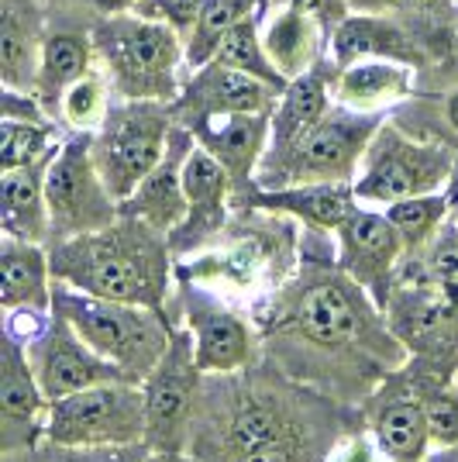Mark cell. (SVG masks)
Listing matches in <instances>:
<instances>
[{
    "label": "cell",
    "instance_id": "1",
    "mask_svg": "<svg viewBox=\"0 0 458 462\" xmlns=\"http://www.w3.org/2000/svg\"><path fill=\"white\" fill-rule=\"evenodd\" d=\"M259 325L287 373L338 393H362L407 363V346L372 293L348 273L310 263L259 308Z\"/></svg>",
    "mask_w": 458,
    "mask_h": 462
},
{
    "label": "cell",
    "instance_id": "2",
    "mask_svg": "<svg viewBox=\"0 0 458 462\" xmlns=\"http://www.w3.org/2000/svg\"><path fill=\"white\" fill-rule=\"evenodd\" d=\"M172 255L169 235L128 214H121L107 228L56 242L49 252L59 283L104 300L155 310H166L169 300Z\"/></svg>",
    "mask_w": 458,
    "mask_h": 462
},
{
    "label": "cell",
    "instance_id": "3",
    "mask_svg": "<svg viewBox=\"0 0 458 462\" xmlns=\"http://www.w3.org/2000/svg\"><path fill=\"white\" fill-rule=\"evenodd\" d=\"M52 310L62 314L87 346L100 352L107 363H114L132 383H142L172 342V321L166 310L104 300L77 287H66L56 280Z\"/></svg>",
    "mask_w": 458,
    "mask_h": 462
},
{
    "label": "cell",
    "instance_id": "4",
    "mask_svg": "<svg viewBox=\"0 0 458 462\" xmlns=\"http://www.w3.org/2000/svg\"><path fill=\"white\" fill-rule=\"evenodd\" d=\"M382 117L327 111L304 138L287 152L262 155L259 183L262 190L276 187H307V183H352L359 162L369 152V142L380 132Z\"/></svg>",
    "mask_w": 458,
    "mask_h": 462
},
{
    "label": "cell",
    "instance_id": "5",
    "mask_svg": "<svg viewBox=\"0 0 458 462\" xmlns=\"http://www.w3.org/2000/svg\"><path fill=\"white\" fill-rule=\"evenodd\" d=\"M94 49L104 56L117 90L128 100L176 97L179 39L169 24L149 18H111L96 24Z\"/></svg>",
    "mask_w": 458,
    "mask_h": 462
},
{
    "label": "cell",
    "instance_id": "6",
    "mask_svg": "<svg viewBox=\"0 0 458 462\" xmlns=\"http://www.w3.org/2000/svg\"><path fill=\"white\" fill-rule=\"evenodd\" d=\"M169 107L162 100H132L104 115L100 135L90 142L96 173L114 200H128L169 149Z\"/></svg>",
    "mask_w": 458,
    "mask_h": 462
},
{
    "label": "cell",
    "instance_id": "7",
    "mask_svg": "<svg viewBox=\"0 0 458 462\" xmlns=\"http://www.w3.org/2000/svg\"><path fill=\"white\" fill-rule=\"evenodd\" d=\"M145 393L142 383H100L59 397L49 407L45 439L56 445L104 448V445L145 442Z\"/></svg>",
    "mask_w": 458,
    "mask_h": 462
},
{
    "label": "cell",
    "instance_id": "8",
    "mask_svg": "<svg viewBox=\"0 0 458 462\" xmlns=\"http://www.w3.org/2000/svg\"><path fill=\"white\" fill-rule=\"evenodd\" d=\"M362 176L352 183L359 200L369 204H397L407 197H424L438 193L444 180L455 173V159L441 145L427 142H410L397 128H380L369 142Z\"/></svg>",
    "mask_w": 458,
    "mask_h": 462
},
{
    "label": "cell",
    "instance_id": "9",
    "mask_svg": "<svg viewBox=\"0 0 458 462\" xmlns=\"http://www.w3.org/2000/svg\"><path fill=\"white\" fill-rule=\"evenodd\" d=\"M90 142L94 138L87 135L73 138L49 162L45 200H49V217H52V242L107 228L121 217V204L107 190L104 176L96 173Z\"/></svg>",
    "mask_w": 458,
    "mask_h": 462
},
{
    "label": "cell",
    "instance_id": "10",
    "mask_svg": "<svg viewBox=\"0 0 458 462\" xmlns=\"http://www.w3.org/2000/svg\"><path fill=\"white\" fill-rule=\"evenodd\" d=\"M200 386H204V373H200L197 356H193L190 331L176 328L166 356L142 380L145 421H149L145 442L152 448L183 452L187 435H190L193 411H197V401H200Z\"/></svg>",
    "mask_w": 458,
    "mask_h": 462
},
{
    "label": "cell",
    "instance_id": "11",
    "mask_svg": "<svg viewBox=\"0 0 458 462\" xmlns=\"http://www.w3.org/2000/svg\"><path fill=\"white\" fill-rule=\"evenodd\" d=\"M183 321L193 338V356L204 376L245 373L259 356L252 325L207 287H183Z\"/></svg>",
    "mask_w": 458,
    "mask_h": 462
},
{
    "label": "cell",
    "instance_id": "12",
    "mask_svg": "<svg viewBox=\"0 0 458 462\" xmlns=\"http://www.w3.org/2000/svg\"><path fill=\"white\" fill-rule=\"evenodd\" d=\"M24 352H28V363L35 369V380H39V386L45 390L49 401L79 393L87 386L128 380L114 363H107L100 352H94V348L87 346L77 335V328L69 325L62 314H56V310H52L49 325L41 328L39 335L24 346Z\"/></svg>",
    "mask_w": 458,
    "mask_h": 462
},
{
    "label": "cell",
    "instance_id": "13",
    "mask_svg": "<svg viewBox=\"0 0 458 462\" xmlns=\"http://www.w3.org/2000/svg\"><path fill=\"white\" fill-rule=\"evenodd\" d=\"M52 401L35 380L28 352L11 331L0 338V448L4 456L28 452L45 439Z\"/></svg>",
    "mask_w": 458,
    "mask_h": 462
},
{
    "label": "cell",
    "instance_id": "14",
    "mask_svg": "<svg viewBox=\"0 0 458 462\" xmlns=\"http://www.w3.org/2000/svg\"><path fill=\"white\" fill-rule=\"evenodd\" d=\"M403 245V235L397 225L380 211H365L355 208L352 217L338 228V266H342L355 283H362L372 300L386 308L389 293H393V270Z\"/></svg>",
    "mask_w": 458,
    "mask_h": 462
},
{
    "label": "cell",
    "instance_id": "15",
    "mask_svg": "<svg viewBox=\"0 0 458 462\" xmlns=\"http://www.w3.org/2000/svg\"><path fill=\"white\" fill-rule=\"evenodd\" d=\"M183 187H187L190 211H187V221L169 235V245L176 255L200 249L210 238L221 235L231 176L204 145H193L190 155H187V166H183Z\"/></svg>",
    "mask_w": 458,
    "mask_h": 462
},
{
    "label": "cell",
    "instance_id": "16",
    "mask_svg": "<svg viewBox=\"0 0 458 462\" xmlns=\"http://www.w3.org/2000/svg\"><path fill=\"white\" fill-rule=\"evenodd\" d=\"M190 149L193 138L187 132H172L162 162L138 183V190L128 200H121V214L138 217V221L152 225L162 235H172L179 228L187 221V211H190L187 187H183V166H187Z\"/></svg>",
    "mask_w": 458,
    "mask_h": 462
},
{
    "label": "cell",
    "instance_id": "17",
    "mask_svg": "<svg viewBox=\"0 0 458 462\" xmlns=\"http://www.w3.org/2000/svg\"><path fill=\"white\" fill-rule=\"evenodd\" d=\"M272 94H279L276 87H269L266 79L242 73L214 62L207 66L200 77L193 79V87L187 90V97L179 100L176 111L190 117L187 125L197 128L210 117H228V115H266Z\"/></svg>",
    "mask_w": 458,
    "mask_h": 462
},
{
    "label": "cell",
    "instance_id": "18",
    "mask_svg": "<svg viewBox=\"0 0 458 462\" xmlns=\"http://www.w3.org/2000/svg\"><path fill=\"white\" fill-rule=\"evenodd\" d=\"M372 435L389 462H424L431 445V424L414 383H386L372 407Z\"/></svg>",
    "mask_w": 458,
    "mask_h": 462
},
{
    "label": "cell",
    "instance_id": "19",
    "mask_svg": "<svg viewBox=\"0 0 458 462\" xmlns=\"http://www.w3.org/2000/svg\"><path fill=\"white\" fill-rule=\"evenodd\" d=\"M200 145L207 149L231 176V187L234 190H245L249 187V176L255 173V166L262 162L272 135V117L266 115H228L221 117V125L204 121L193 128Z\"/></svg>",
    "mask_w": 458,
    "mask_h": 462
},
{
    "label": "cell",
    "instance_id": "20",
    "mask_svg": "<svg viewBox=\"0 0 458 462\" xmlns=\"http://www.w3.org/2000/svg\"><path fill=\"white\" fill-rule=\"evenodd\" d=\"M52 259L39 242H24L4 235L0 245V308L14 310H52Z\"/></svg>",
    "mask_w": 458,
    "mask_h": 462
},
{
    "label": "cell",
    "instance_id": "21",
    "mask_svg": "<svg viewBox=\"0 0 458 462\" xmlns=\"http://www.w3.org/2000/svg\"><path fill=\"white\" fill-rule=\"evenodd\" d=\"M249 204L255 211L300 217L317 231H338L359 208V197H355L352 183H307V187L255 190L249 197Z\"/></svg>",
    "mask_w": 458,
    "mask_h": 462
},
{
    "label": "cell",
    "instance_id": "22",
    "mask_svg": "<svg viewBox=\"0 0 458 462\" xmlns=\"http://www.w3.org/2000/svg\"><path fill=\"white\" fill-rule=\"evenodd\" d=\"M49 162L21 166L0 180V225L4 235L24 238V242H45L52 238V217H49V200H45V173Z\"/></svg>",
    "mask_w": 458,
    "mask_h": 462
},
{
    "label": "cell",
    "instance_id": "23",
    "mask_svg": "<svg viewBox=\"0 0 458 462\" xmlns=\"http://www.w3.org/2000/svg\"><path fill=\"white\" fill-rule=\"evenodd\" d=\"M279 259V245L272 249V242L266 238H238L228 252H214V255H204L197 266L183 270V280H193V283H207V287H231V290H245L255 287L259 276L266 273L272 283L283 280V266H276Z\"/></svg>",
    "mask_w": 458,
    "mask_h": 462
},
{
    "label": "cell",
    "instance_id": "24",
    "mask_svg": "<svg viewBox=\"0 0 458 462\" xmlns=\"http://www.w3.org/2000/svg\"><path fill=\"white\" fill-rule=\"evenodd\" d=\"M0 69L7 90L39 87V11L32 0H4L0 14Z\"/></svg>",
    "mask_w": 458,
    "mask_h": 462
},
{
    "label": "cell",
    "instance_id": "25",
    "mask_svg": "<svg viewBox=\"0 0 458 462\" xmlns=\"http://www.w3.org/2000/svg\"><path fill=\"white\" fill-rule=\"evenodd\" d=\"M327 115V90L317 73H304L283 90V104L272 115V135L266 155L287 152L297 138H304L321 117Z\"/></svg>",
    "mask_w": 458,
    "mask_h": 462
},
{
    "label": "cell",
    "instance_id": "26",
    "mask_svg": "<svg viewBox=\"0 0 458 462\" xmlns=\"http://www.w3.org/2000/svg\"><path fill=\"white\" fill-rule=\"evenodd\" d=\"M314 35H317L314 18L304 14V11H297V7L283 11L279 18L269 24L266 52L287 79L304 77L307 62L314 59Z\"/></svg>",
    "mask_w": 458,
    "mask_h": 462
},
{
    "label": "cell",
    "instance_id": "27",
    "mask_svg": "<svg viewBox=\"0 0 458 462\" xmlns=\"http://www.w3.org/2000/svg\"><path fill=\"white\" fill-rule=\"evenodd\" d=\"M403 49L407 45H403L400 32L372 18H344L334 28V35H331V56H334L338 66H352L355 59H365V56L407 59Z\"/></svg>",
    "mask_w": 458,
    "mask_h": 462
},
{
    "label": "cell",
    "instance_id": "28",
    "mask_svg": "<svg viewBox=\"0 0 458 462\" xmlns=\"http://www.w3.org/2000/svg\"><path fill=\"white\" fill-rule=\"evenodd\" d=\"M90 66V45L79 35H52L41 45V69H39V90L45 100H59L66 90L87 77Z\"/></svg>",
    "mask_w": 458,
    "mask_h": 462
},
{
    "label": "cell",
    "instance_id": "29",
    "mask_svg": "<svg viewBox=\"0 0 458 462\" xmlns=\"http://www.w3.org/2000/svg\"><path fill=\"white\" fill-rule=\"evenodd\" d=\"M214 62L231 66V69H242V73H252V77H259V79H266L269 87H276V90H287V87H289V79L279 73V66L269 59L266 45H262V42H259V35H255V21H252V18L238 21L228 35L221 39L217 52H214Z\"/></svg>",
    "mask_w": 458,
    "mask_h": 462
},
{
    "label": "cell",
    "instance_id": "30",
    "mask_svg": "<svg viewBox=\"0 0 458 462\" xmlns=\"http://www.w3.org/2000/svg\"><path fill=\"white\" fill-rule=\"evenodd\" d=\"M255 0H204V11L193 24L190 42H187V62L193 69H200L204 62L214 59L221 39L228 35L238 21L252 18Z\"/></svg>",
    "mask_w": 458,
    "mask_h": 462
},
{
    "label": "cell",
    "instance_id": "31",
    "mask_svg": "<svg viewBox=\"0 0 458 462\" xmlns=\"http://www.w3.org/2000/svg\"><path fill=\"white\" fill-rule=\"evenodd\" d=\"M49 128H41L39 121H21V117H4L0 128V170L11 173L21 166H35L52 159L59 149H49Z\"/></svg>",
    "mask_w": 458,
    "mask_h": 462
},
{
    "label": "cell",
    "instance_id": "32",
    "mask_svg": "<svg viewBox=\"0 0 458 462\" xmlns=\"http://www.w3.org/2000/svg\"><path fill=\"white\" fill-rule=\"evenodd\" d=\"M448 197L444 193H424V197H407L386 208V217L397 225V231L403 235L407 249H420L435 231H438L441 217L448 214Z\"/></svg>",
    "mask_w": 458,
    "mask_h": 462
},
{
    "label": "cell",
    "instance_id": "33",
    "mask_svg": "<svg viewBox=\"0 0 458 462\" xmlns=\"http://www.w3.org/2000/svg\"><path fill=\"white\" fill-rule=\"evenodd\" d=\"M407 90V73L386 62H369V66H352L342 77V94L344 104H376L386 97H397Z\"/></svg>",
    "mask_w": 458,
    "mask_h": 462
},
{
    "label": "cell",
    "instance_id": "34",
    "mask_svg": "<svg viewBox=\"0 0 458 462\" xmlns=\"http://www.w3.org/2000/svg\"><path fill=\"white\" fill-rule=\"evenodd\" d=\"M420 390V401L427 411V424H431V442L441 448L458 445V386L438 383L427 376H414Z\"/></svg>",
    "mask_w": 458,
    "mask_h": 462
},
{
    "label": "cell",
    "instance_id": "35",
    "mask_svg": "<svg viewBox=\"0 0 458 462\" xmlns=\"http://www.w3.org/2000/svg\"><path fill=\"white\" fill-rule=\"evenodd\" d=\"M149 456H152L149 442L79 448V445H56L41 439L35 448H28V462H145Z\"/></svg>",
    "mask_w": 458,
    "mask_h": 462
},
{
    "label": "cell",
    "instance_id": "36",
    "mask_svg": "<svg viewBox=\"0 0 458 462\" xmlns=\"http://www.w3.org/2000/svg\"><path fill=\"white\" fill-rule=\"evenodd\" d=\"M427 287H435L458 308V235L444 231L427 252Z\"/></svg>",
    "mask_w": 458,
    "mask_h": 462
},
{
    "label": "cell",
    "instance_id": "37",
    "mask_svg": "<svg viewBox=\"0 0 458 462\" xmlns=\"http://www.w3.org/2000/svg\"><path fill=\"white\" fill-rule=\"evenodd\" d=\"M132 11L138 18L162 21L176 35H183V32H193V24L204 11V0H138Z\"/></svg>",
    "mask_w": 458,
    "mask_h": 462
},
{
    "label": "cell",
    "instance_id": "38",
    "mask_svg": "<svg viewBox=\"0 0 458 462\" xmlns=\"http://www.w3.org/2000/svg\"><path fill=\"white\" fill-rule=\"evenodd\" d=\"M62 100H66V115H69V121H77V125H90V121L100 115L104 90H100V83H96L94 77H83L66 90Z\"/></svg>",
    "mask_w": 458,
    "mask_h": 462
},
{
    "label": "cell",
    "instance_id": "39",
    "mask_svg": "<svg viewBox=\"0 0 458 462\" xmlns=\"http://www.w3.org/2000/svg\"><path fill=\"white\" fill-rule=\"evenodd\" d=\"M289 7L304 11V14H310V18L325 21L327 32H331V24L338 28V24L344 21V18H342V14H344L342 0H289Z\"/></svg>",
    "mask_w": 458,
    "mask_h": 462
},
{
    "label": "cell",
    "instance_id": "40",
    "mask_svg": "<svg viewBox=\"0 0 458 462\" xmlns=\"http://www.w3.org/2000/svg\"><path fill=\"white\" fill-rule=\"evenodd\" d=\"M134 4H138V0H96V7H100L104 14H121V11H128Z\"/></svg>",
    "mask_w": 458,
    "mask_h": 462
},
{
    "label": "cell",
    "instance_id": "41",
    "mask_svg": "<svg viewBox=\"0 0 458 462\" xmlns=\"http://www.w3.org/2000/svg\"><path fill=\"white\" fill-rule=\"evenodd\" d=\"M145 462H200V459H187L183 452H166V448H152V456Z\"/></svg>",
    "mask_w": 458,
    "mask_h": 462
},
{
    "label": "cell",
    "instance_id": "42",
    "mask_svg": "<svg viewBox=\"0 0 458 462\" xmlns=\"http://www.w3.org/2000/svg\"><path fill=\"white\" fill-rule=\"evenodd\" d=\"M427 462H458V445H452V448H444L441 456H435V459H427Z\"/></svg>",
    "mask_w": 458,
    "mask_h": 462
},
{
    "label": "cell",
    "instance_id": "43",
    "mask_svg": "<svg viewBox=\"0 0 458 462\" xmlns=\"http://www.w3.org/2000/svg\"><path fill=\"white\" fill-rule=\"evenodd\" d=\"M448 121H452V128L458 132V94L448 100Z\"/></svg>",
    "mask_w": 458,
    "mask_h": 462
},
{
    "label": "cell",
    "instance_id": "44",
    "mask_svg": "<svg viewBox=\"0 0 458 462\" xmlns=\"http://www.w3.org/2000/svg\"><path fill=\"white\" fill-rule=\"evenodd\" d=\"M49 4H79V0H49Z\"/></svg>",
    "mask_w": 458,
    "mask_h": 462
},
{
    "label": "cell",
    "instance_id": "45",
    "mask_svg": "<svg viewBox=\"0 0 458 462\" xmlns=\"http://www.w3.org/2000/svg\"><path fill=\"white\" fill-rule=\"evenodd\" d=\"M455 383H458V369H455Z\"/></svg>",
    "mask_w": 458,
    "mask_h": 462
}]
</instances>
